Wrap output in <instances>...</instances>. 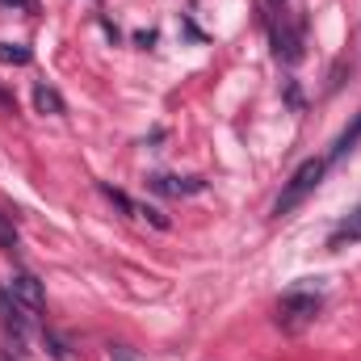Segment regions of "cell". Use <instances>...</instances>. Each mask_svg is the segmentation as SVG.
Instances as JSON below:
<instances>
[{
	"mask_svg": "<svg viewBox=\"0 0 361 361\" xmlns=\"http://www.w3.org/2000/svg\"><path fill=\"white\" fill-rule=\"evenodd\" d=\"M269 38L281 63H298L302 59V17H298V8H273Z\"/></svg>",
	"mask_w": 361,
	"mask_h": 361,
	"instance_id": "cell-3",
	"label": "cell"
},
{
	"mask_svg": "<svg viewBox=\"0 0 361 361\" xmlns=\"http://www.w3.org/2000/svg\"><path fill=\"white\" fill-rule=\"evenodd\" d=\"M361 240V202H357V210L328 235V248H345V244H357Z\"/></svg>",
	"mask_w": 361,
	"mask_h": 361,
	"instance_id": "cell-6",
	"label": "cell"
},
{
	"mask_svg": "<svg viewBox=\"0 0 361 361\" xmlns=\"http://www.w3.org/2000/svg\"><path fill=\"white\" fill-rule=\"evenodd\" d=\"M324 173H328V160H302L298 169H294V177L281 185V193H277V202H273V214L281 219V214H290V210H298L315 189H319V180H324Z\"/></svg>",
	"mask_w": 361,
	"mask_h": 361,
	"instance_id": "cell-2",
	"label": "cell"
},
{
	"mask_svg": "<svg viewBox=\"0 0 361 361\" xmlns=\"http://www.w3.org/2000/svg\"><path fill=\"white\" fill-rule=\"evenodd\" d=\"M357 143H361V109H357V118H353V126H345V130H341V139L332 143V152H328V164L345 160V156H349Z\"/></svg>",
	"mask_w": 361,
	"mask_h": 361,
	"instance_id": "cell-5",
	"label": "cell"
},
{
	"mask_svg": "<svg viewBox=\"0 0 361 361\" xmlns=\"http://www.w3.org/2000/svg\"><path fill=\"white\" fill-rule=\"evenodd\" d=\"M324 311V294L311 290V286H290L281 298H277V324L286 332H302L307 324H315V315Z\"/></svg>",
	"mask_w": 361,
	"mask_h": 361,
	"instance_id": "cell-1",
	"label": "cell"
},
{
	"mask_svg": "<svg viewBox=\"0 0 361 361\" xmlns=\"http://www.w3.org/2000/svg\"><path fill=\"white\" fill-rule=\"evenodd\" d=\"M152 185H156L160 193H197V189H202V180H197V177H189V180H177V177H156Z\"/></svg>",
	"mask_w": 361,
	"mask_h": 361,
	"instance_id": "cell-8",
	"label": "cell"
},
{
	"mask_svg": "<svg viewBox=\"0 0 361 361\" xmlns=\"http://www.w3.org/2000/svg\"><path fill=\"white\" fill-rule=\"evenodd\" d=\"M0 63H30V47H21V42H0Z\"/></svg>",
	"mask_w": 361,
	"mask_h": 361,
	"instance_id": "cell-9",
	"label": "cell"
},
{
	"mask_svg": "<svg viewBox=\"0 0 361 361\" xmlns=\"http://www.w3.org/2000/svg\"><path fill=\"white\" fill-rule=\"evenodd\" d=\"M0 252H17V227L8 214H0Z\"/></svg>",
	"mask_w": 361,
	"mask_h": 361,
	"instance_id": "cell-10",
	"label": "cell"
},
{
	"mask_svg": "<svg viewBox=\"0 0 361 361\" xmlns=\"http://www.w3.org/2000/svg\"><path fill=\"white\" fill-rule=\"evenodd\" d=\"M4 294H8L25 315H38V311L47 307V290H42V281H38L34 273H13V277L4 281Z\"/></svg>",
	"mask_w": 361,
	"mask_h": 361,
	"instance_id": "cell-4",
	"label": "cell"
},
{
	"mask_svg": "<svg viewBox=\"0 0 361 361\" xmlns=\"http://www.w3.org/2000/svg\"><path fill=\"white\" fill-rule=\"evenodd\" d=\"M34 105H38V114H63V97L51 89V85H38L34 89Z\"/></svg>",
	"mask_w": 361,
	"mask_h": 361,
	"instance_id": "cell-7",
	"label": "cell"
}]
</instances>
